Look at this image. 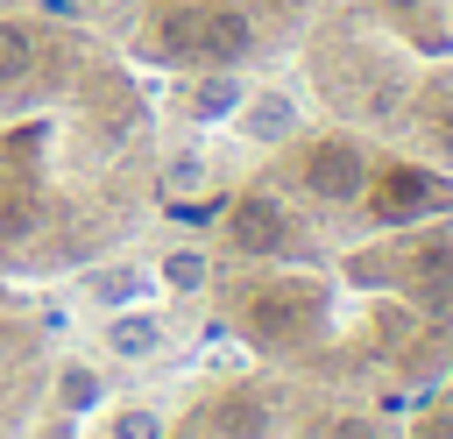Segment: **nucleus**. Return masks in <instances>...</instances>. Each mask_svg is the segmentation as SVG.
Segmentation results:
<instances>
[{"label":"nucleus","mask_w":453,"mask_h":439,"mask_svg":"<svg viewBox=\"0 0 453 439\" xmlns=\"http://www.w3.org/2000/svg\"><path fill=\"white\" fill-rule=\"evenodd\" d=\"M92 297H106V304L134 297V269H106V276H92Z\"/></svg>","instance_id":"nucleus-17"},{"label":"nucleus","mask_w":453,"mask_h":439,"mask_svg":"<svg viewBox=\"0 0 453 439\" xmlns=\"http://www.w3.org/2000/svg\"><path fill=\"white\" fill-rule=\"evenodd\" d=\"M57 404H64V411H92V404H99V375H92V368H64V375H57Z\"/></svg>","instance_id":"nucleus-12"},{"label":"nucleus","mask_w":453,"mask_h":439,"mask_svg":"<svg viewBox=\"0 0 453 439\" xmlns=\"http://www.w3.org/2000/svg\"><path fill=\"white\" fill-rule=\"evenodd\" d=\"M156 35H163V50H170V57H198V35H205V14H198V7H170V14L156 21Z\"/></svg>","instance_id":"nucleus-9"},{"label":"nucleus","mask_w":453,"mask_h":439,"mask_svg":"<svg viewBox=\"0 0 453 439\" xmlns=\"http://www.w3.org/2000/svg\"><path fill=\"white\" fill-rule=\"evenodd\" d=\"M226 241H234L241 255L269 262V255L290 248V212H283L269 191H248V198H234V212H226Z\"/></svg>","instance_id":"nucleus-2"},{"label":"nucleus","mask_w":453,"mask_h":439,"mask_svg":"<svg viewBox=\"0 0 453 439\" xmlns=\"http://www.w3.org/2000/svg\"><path fill=\"white\" fill-rule=\"evenodd\" d=\"M290 7H297V0H290Z\"/></svg>","instance_id":"nucleus-22"},{"label":"nucleus","mask_w":453,"mask_h":439,"mask_svg":"<svg viewBox=\"0 0 453 439\" xmlns=\"http://www.w3.org/2000/svg\"><path fill=\"white\" fill-rule=\"evenodd\" d=\"M163 283L170 290H205V255L198 248H170L163 255Z\"/></svg>","instance_id":"nucleus-11"},{"label":"nucleus","mask_w":453,"mask_h":439,"mask_svg":"<svg viewBox=\"0 0 453 439\" xmlns=\"http://www.w3.org/2000/svg\"><path fill=\"white\" fill-rule=\"evenodd\" d=\"M248 42H255L248 14H241V7H212V14H205V35H198V57H212V64H241Z\"/></svg>","instance_id":"nucleus-6"},{"label":"nucleus","mask_w":453,"mask_h":439,"mask_svg":"<svg viewBox=\"0 0 453 439\" xmlns=\"http://www.w3.org/2000/svg\"><path fill=\"white\" fill-rule=\"evenodd\" d=\"M432 142H439V149H446V156H453V99H446V106H439V113H432Z\"/></svg>","instance_id":"nucleus-19"},{"label":"nucleus","mask_w":453,"mask_h":439,"mask_svg":"<svg viewBox=\"0 0 453 439\" xmlns=\"http://www.w3.org/2000/svg\"><path fill=\"white\" fill-rule=\"evenodd\" d=\"M0 234H7V241L35 234V198H21V191H14V198H0Z\"/></svg>","instance_id":"nucleus-15"},{"label":"nucleus","mask_w":453,"mask_h":439,"mask_svg":"<svg viewBox=\"0 0 453 439\" xmlns=\"http://www.w3.org/2000/svg\"><path fill=\"white\" fill-rule=\"evenodd\" d=\"M432 205H439V184H432L418 163H396V170L368 177V212H375L382 227H396V220H418V212H432Z\"/></svg>","instance_id":"nucleus-3"},{"label":"nucleus","mask_w":453,"mask_h":439,"mask_svg":"<svg viewBox=\"0 0 453 439\" xmlns=\"http://www.w3.org/2000/svg\"><path fill=\"white\" fill-rule=\"evenodd\" d=\"M297 177H304L311 198H326V205H354V198L368 191V149H361L354 135H319V142L304 149Z\"/></svg>","instance_id":"nucleus-1"},{"label":"nucleus","mask_w":453,"mask_h":439,"mask_svg":"<svg viewBox=\"0 0 453 439\" xmlns=\"http://www.w3.org/2000/svg\"><path fill=\"white\" fill-rule=\"evenodd\" d=\"M106 340H113V354L142 361V354H156V347H163V326H156L149 312H127V319H113V326H106Z\"/></svg>","instance_id":"nucleus-8"},{"label":"nucleus","mask_w":453,"mask_h":439,"mask_svg":"<svg viewBox=\"0 0 453 439\" xmlns=\"http://www.w3.org/2000/svg\"><path fill=\"white\" fill-rule=\"evenodd\" d=\"M212 439H269V397H255V389H226L219 404H212Z\"/></svg>","instance_id":"nucleus-5"},{"label":"nucleus","mask_w":453,"mask_h":439,"mask_svg":"<svg viewBox=\"0 0 453 439\" xmlns=\"http://www.w3.org/2000/svg\"><path fill=\"white\" fill-rule=\"evenodd\" d=\"M248 135H255V142H283V135H297V106H290L283 92H255V99H248Z\"/></svg>","instance_id":"nucleus-7"},{"label":"nucleus","mask_w":453,"mask_h":439,"mask_svg":"<svg viewBox=\"0 0 453 439\" xmlns=\"http://www.w3.org/2000/svg\"><path fill=\"white\" fill-rule=\"evenodd\" d=\"M28 64H35V35L21 21H0V85L28 78Z\"/></svg>","instance_id":"nucleus-10"},{"label":"nucleus","mask_w":453,"mask_h":439,"mask_svg":"<svg viewBox=\"0 0 453 439\" xmlns=\"http://www.w3.org/2000/svg\"><path fill=\"white\" fill-rule=\"evenodd\" d=\"M418 283H425V290H446V283H453V241H432V248L418 255Z\"/></svg>","instance_id":"nucleus-14"},{"label":"nucleus","mask_w":453,"mask_h":439,"mask_svg":"<svg viewBox=\"0 0 453 439\" xmlns=\"http://www.w3.org/2000/svg\"><path fill=\"white\" fill-rule=\"evenodd\" d=\"M326 439H375V425H368V418H333Z\"/></svg>","instance_id":"nucleus-18"},{"label":"nucleus","mask_w":453,"mask_h":439,"mask_svg":"<svg viewBox=\"0 0 453 439\" xmlns=\"http://www.w3.org/2000/svg\"><path fill=\"white\" fill-rule=\"evenodd\" d=\"M382 7H389V14H425L432 0H382Z\"/></svg>","instance_id":"nucleus-21"},{"label":"nucleus","mask_w":453,"mask_h":439,"mask_svg":"<svg viewBox=\"0 0 453 439\" xmlns=\"http://www.w3.org/2000/svg\"><path fill=\"white\" fill-rule=\"evenodd\" d=\"M418 439H453V411H432V418L418 425Z\"/></svg>","instance_id":"nucleus-20"},{"label":"nucleus","mask_w":453,"mask_h":439,"mask_svg":"<svg viewBox=\"0 0 453 439\" xmlns=\"http://www.w3.org/2000/svg\"><path fill=\"white\" fill-rule=\"evenodd\" d=\"M234 106H241V85H234V78H205L198 99H191V113H205V120H212V113H234Z\"/></svg>","instance_id":"nucleus-13"},{"label":"nucleus","mask_w":453,"mask_h":439,"mask_svg":"<svg viewBox=\"0 0 453 439\" xmlns=\"http://www.w3.org/2000/svg\"><path fill=\"white\" fill-rule=\"evenodd\" d=\"M113 439H163V418L156 411H120L113 418Z\"/></svg>","instance_id":"nucleus-16"},{"label":"nucleus","mask_w":453,"mask_h":439,"mask_svg":"<svg viewBox=\"0 0 453 439\" xmlns=\"http://www.w3.org/2000/svg\"><path fill=\"white\" fill-rule=\"evenodd\" d=\"M311 312H319V297H311L304 283H276V290H255V297H248V333H262V340H290Z\"/></svg>","instance_id":"nucleus-4"}]
</instances>
